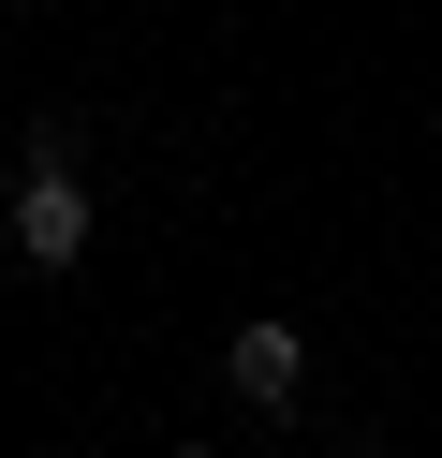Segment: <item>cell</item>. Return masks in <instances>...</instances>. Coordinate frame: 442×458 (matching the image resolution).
Returning a JSON list of instances; mask_svg holds the SVG:
<instances>
[{"mask_svg":"<svg viewBox=\"0 0 442 458\" xmlns=\"http://www.w3.org/2000/svg\"><path fill=\"white\" fill-rule=\"evenodd\" d=\"M0 237H15V267H74L88 251V178H15V222H0Z\"/></svg>","mask_w":442,"mask_h":458,"instance_id":"obj_1","label":"cell"},{"mask_svg":"<svg viewBox=\"0 0 442 458\" xmlns=\"http://www.w3.org/2000/svg\"><path fill=\"white\" fill-rule=\"evenodd\" d=\"M177 458H221V444H177Z\"/></svg>","mask_w":442,"mask_h":458,"instance_id":"obj_3","label":"cell"},{"mask_svg":"<svg viewBox=\"0 0 442 458\" xmlns=\"http://www.w3.org/2000/svg\"><path fill=\"white\" fill-rule=\"evenodd\" d=\"M221 369H236V399H251V414H295V385H310V340H295L280 310H251V326L221 340Z\"/></svg>","mask_w":442,"mask_h":458,"instance_id":"obj_2","label":"cell"},{"mask_svg":"<svg viewBox=\"0 0 442 458\" xmlns=\"http://www.w3.org/2000/svg\"><path fill=\"white\" fill-rule=\"evenodd\" d=\"M354 458H383V444H354Z\"/></svg>","mask_w":442,"mask_h":458,"instance_id":"obj_4","label":"cell"}]
</instances>
